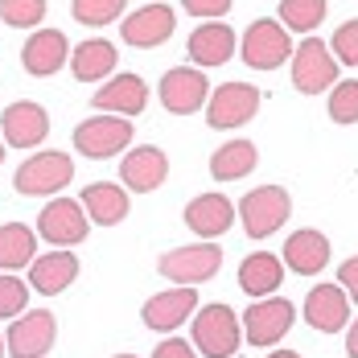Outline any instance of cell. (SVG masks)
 <instances>
[{
  "mask_svg": "<svg viewBox=\"0 0 358 358\" xmlns=\"http://www.w3.org/2000/svg\"><path fill=\"white\" fill-rule=\"evenodd\" d=\"M329 120L334 124H358V78H342L329 87Z\"/></svg>",
  "mask_w": 358,
  "mask_h": 358,
  "instance_id": "31",
  "label": "cell"
},
{
  "mask_svg": "<svg viewBox=\"0 0 358 358\" xmlns=\"http://www.w3.org/2000/svg\"><path fill=\"white\" fill-rule=\"evenodd\" d=\"M178 29V17H173V8L169 4H144L136 13H128L124 17V41L128 45H136V50H157L161 41H169Z\"/></svg>",
  "mask_w": 358,
  "mask_h": 358,
  "instance_id": "15",
  "label": "cell"
},
{
  "mask_svg": "<svg viewBox=\"0 0 358 358\" xmlns=\"http://www.w3.org/2000/svg\"><path fill=\"white\" fill-rule=\"evenodd\" d=\"M0 161H4V141H0Z\"/></svg>",
  "mask_w": 358,
  "mask_h": 358,
  "instance_id": "40",
  "label": "cell"
},
{
  "mask_svg": "<svg viewBox=\"0 0 358 358\" xmlns=\"http://www.w3.org/2000/svg\"><path fill=\"white\" fill-rule=\"evenodd\" d=\"M194 346L206 358H235L239 342H243V329H239V317L231 305H202L198 317H194Z\"/></svg>",
  "mask_w": 358,
  "mask_h": 358,
  "instance_id": "1",
  "label": "cell"
},
{
  "mask_svg": "<svg viewBox=\"0 0 358 358\" xmlns=\"http://www.w3.org/2000/svg\"><path fill=\"white\" fill-rule=\"evenodd\" d=\"M288 210H292V202H288L285 185H255L251 194H243L235 215L243 218V231L251 239H268L288 222Z\"/></svg>",
  "mask_w": 358,
  "mask_h": 358,
  "instance_id": "2",
  "label": "cell"
},
{
  "mask_svg": "<svg viewBox=\"0 0 358 358\" xmlns=\"http://www.w3.org/2000/svg\"><path fill=\"white\" fill-rule=\"evenodd\" d=\"M71 17L78 25L103 29V25L124 17V0H71Z\"/></svg>",
  "mask_w": 358,
  "mask_h": 358,
  "instance_id": "30",
  "label": "cell"
},
{
  "mask_svg": "<svg viewBox=\"0 0 358 358\" xmlns=\"http://www.w3.org/2000/svg\"><path fill=\"white\" fill-rule=\"evenodd\" d=\"M255 111H259V91L251 83H222L215 95L206 99V124L218 128V132L243 128Z\"/></svg>",
  "mask_w": 358,
  "mask_h": 358,
  "instance_id": "11",
  "label": "cell"
},
{
  "mask_svg": "<svg viewBox=\"0 0 358 358\" xmlns=\"http://www.w3.org/2000/svg\"><path fill=\"white\" fill-rule=\"evenodd\" d=\"M235 45L239 41L231 34V25L210 21V25H202V29L189 34V62H198V66H222V62H231Z\"/></svg>",
  "mask_w": 358,
  "mask_h": 358,
  "instance_id": "23",
  "label": "cell"
},
{
  "mask_svg": "<svg viewBox=\"0 0 358 358\" xmlns=\"http://www.w3.org/2000/svg\"><path fill=\"white\" fill-rule=\"evenodd\" d=\"M132 144V124L124 120V115H103V111H95V115H87L78 128H74V148L83 152V157H91V161H108L115 152H124Z\"/></svg>",
  "mask_w": 358,
  "mask_h": 358,
  "instance_id": "4",
  "label": "cell"
},
{
  "mask_svg": "<svg viewBox=\"0 0 358 358\" xmlns=\"http://www.w3.org/2000/svg\"><path fill=\"white\" fill-rule=\"evenodd\" d=\"M83 210L99 227H120L128 218V194L120 185H111V181H91L83 189Z\"/></svg>",
  "mask_w": 358,
  "mask_h": 358,
  "instance_id": "25",
  "label": "cell"
},
{
  "mask_svg": "<svg viewBox=\"0 0 358 358\" xmlns=\"http://www.w3.org/2000/svg\"><path fill=\"white\" fill-rule=\"evenodd\" d=\"M0 355H4V338H0Z\"/></svg>",
  "mask_w": 358,
  "mask_h": 358,
  "instance_id": "42",
  "label": "cell"
},
{
  "mask_svg": "<svg viewBox=\"0 0 358 358\" xmlns=\"http://www.w3.org/2000/svg\"><path fill=\"white\" fill-rule=\"evenodd\" d=\"M91 108L103 111V115H124V120H132V115H141L148 108V87H144L141 74H111L108 83L91 95Z\"/></svg>",
  "mask_w": 358,
  "mask_h": 358,
  "instance_id": "13",
  "label": "cell"
},
{
  "mask_svg": "<svg viewBox=\"0 0 358 358\" xmlns=\"http://www.w3.org/2000/svg\"><path fill=\"white\" fill-rule=\"evenodd\" d=\"M45 17V0H0V21L13 29H34Z\"/></svg>",
  "mask_w": 358,
  "mask_h": 358,
  "instance_id": "32",
  "label": "cell"
},
{
  "mask_svg": "<svg viewBox=\"0 0 358 358\" xmlns=\"http://www.w3.org/2000/svg\"><path fill=\"white\" fill-rule=\"evenodd\" d=\"M66 54H71V45H66V34L62 29H37L21 45V66L34 74V78H50V74H58L66 66Z\"/></svg>",
  "mask_w": 358,
  "mask_h": 358,
  "instance_id": "18",
  "label": "cell"
},
{
  "mask_svg": "<svg viewBox=\"0 0 358 358\" xmlns=\"http://www.w3.org/2000/svg\"><path fill=\"white\" fill-rule=\"evenodd\" d=\"M54 338H58L54 313H50V309H34V313H21L17 322L8 325L4 350L13 358H45L54 350Z\"/></svg>",
  "mask_w": 358,
  "mask_h": 358,
  "instance_id": "8",
  "label": "cell"
},
{
  "mask_svg": "<svg viewBox=\"0 0 358 358\" xmlns=\"http://www.w3.org/2000/svg\"><path fill=\"white\" fill-rule=\"evenodd\" d=\"M325 21V0H280V25L296 34H313Z\"/></svg>",
  "mask_w": 358,
  "mask_h": 358,
  "instance_id": "29",
  "label": "cell"
},
{
  "mask_svg": "<svg viewBox=\"0 0 358 358\" xmlns=\"http://www.w3.org/2000/svg\"><path fill=\"white\" fill-rule=\"evenodd\" d=\"M87 231H91V218L83 210V202H74V198H54V202L37 215V235H41L45 243H54V248H74V243H83Z\"/></svg>",
  "mask_w": 358,
  "mask_h": 358,
  "instance_id": "9",
  "label": "cell"
},
{
  "mask_svg": "<svg viewBox=\"0 0 358 358\" xmlns=\"http://www.w3.org/2000/svg\"><path fill=\"white\" fill-rule=\"evenodd\" d=\"M338 285H342V292H346L350 301H358V255L338 268Z\"/></svg>",
  "mask_w": 358,
  "mask_h": 358,
  "instance_id": "36",
  "label": "cell"
},
{
  "mask_svg": "<svg viewBox=\"0 0 358 358\" xmlns=\"http://www.w3.org/2000/svg\"><path fill=\"white\" fill-rule=\"evenodd\" d=\"M268 358H301L296 350H276V355H268Z\"/></svg>",
  "mask_w": 358,
  "mask_h": 358,
  "instance_id": "39",
  "label": "cell"
},
{
  "mask_svg": "<svg viewBox=\"0 0 358 358\" xmlns=\"http://www.w3.org/2000/svg\"><path fill=\"white\" fill-rule=\"evenodd\" d=\"M350 317V296L342 292V285H313L305 296V322L322 334H338Z\"/></svg>",
  "mask_w": 358,
  "mask_h": 358,
  "instance_id": "19",
  "label": "cell"
},
{
  "mask_svg": "<svg viewBox=\"0 0 358 358\" xmlns=\"http://www.w3.org/2000/svg\"><path fill=\"white\" fill-rule=\"evenodd\" d=\"M50 136V115L41 103H8L0 115V141L13 148H37Z\"/></svg>",
  "mask_w": 358,
  "mask_h": 358,
  "instance_id": "16",
  "label": "cell"
},
{
  "mask_svg": "<svg viewBox=\"0 0 358 358\" xmlns=\"http://www.w3.org/2000/svg\"><path fill=\"white\" fill-rule=\"evenodd\" d=\"M239 54H243V62H248L251 71H276L280 62L292 58V37H288V29L280 21L259 17V21H251Z\"/></svg>",
  "mask_w": 358,
  "mask_h": 358,
  "instance_id": "6",
  "label": "cell"
},
{
  "mask_svg": "<svg viewBox=\"0 0 358 358\" xmlns=\"http://www.w3.org/2000/svg\"><path fill=\"white\" fill-rule=\"evenodd\" d=\"M292 317H296L292 301H285V296H264V301H255L248 313H243L239 325H243V338H248L251 346H276L288 329H292Z\"/></svg>",
  "mask_w": 358,
  "mask_h": 358,
  "instance_id": "10",
  "label": "cell"
},
{
  "mask_svg": "<svg viewBox=\"0 0 358 358\" xmlns=\"http://www.w3.org/2000/svg\"><path fill=\"white\" fill-rule=\"evenodd\" d=\"M165 178H169V157H165L161 148H152V144L128 148L124 161H120V181H124L132 194H152V189L165 185Z\"/></svg>",
  "mask_w": 358,
  "mask_h": 358,
  "instance_id": "14",
  "label": "cell"
},
{
  "mask_svg": "<svg viewBox=\"0 0 358 358\" xmlns=\"http://www.w3.org/2000/svg\"><path fill=\"white\" fill-rule=\"evenodd\" d=\"M206 99H210V83H206V74L198 71V66H173V71H165V78H161V103H165V111L194 115Z\"/></svg>",
  "mask_w": 358,
  "mask_h": 358,
  "instance_id": "12",
  "label": "cell"
},
{
  "mask_svg": "<svg viewBox=\"0 0 358 358\" xmlns=\"http://www.w3.org/2000/svg\"><path fill=\"white\" fill-rule=\"evenodd\" d=\"M285 264L296 276H317L325 264H329V239L322 231H292L285 239Z\"/></svg>",
  "mask_w": 358,
  "mask_h": 358,
  "instance_id": "22",
  "label": "cell"
},
{
  "mask_svg": "<svg viewBox=\"0 0 358 358\" xmlns=\"http://www.w3.org/2000/svg\"><path fill=\"white\" fill-rule=\"evenodd\" d=\"M346 355H350V358H358V322L350 325V334H346Z\"/></svg>",
  "mask_w": 358,
  "mask_h": 358,
  "instance_id": "38",
  "label": "cell"
},
{
  "mask_svg": "<svg viewBox=\"0 0 358 358\" xmlns=\"http://www.w3.org/2000/svg\"><path fill=\"white\" fill-rule=\"evenodd\" d=\"M37 259V239L25 222H8L0 227V272H17L29 268Z\"/></svg>",
  "mask_w": 358,
  "mask_h": 358,
  "instance_id": "27",
  "label": "cell"
},
{
  "mask_svg": "<svg viewBox=\"0 0 358 358\" xmlns=\"http://www.w3.org/2000/svg\"><path fill=\"white\" fill-rule=\"evenodd\" d=\"M115 62H120V54H115V45H111L108 37H91V41H83V45H74L71 50V71H74L78 83L111 78Z\"/></svg>",
  "mask_w": 358,
  "mask_h": 358,
  "instance_id": "24",
  "label": "cell"
},
{
  "mask_svg": "<svg viewBox=\"0 0 358 358\" xmlns=\"http://www.w3.org/2000/svg\"><path fill=\"white\" fill-rule=\"evenodd\" d=\"M29 305V288L13 272H0V317H21Z\"/></svg>",
  "mask_w": 358,
  "mask_h": 358,
  "instance_id": "34",
  "label": "cell"
},
{
  "mask_svg": "<svg viewBox=\"0 0 358 358\" xmlns=\"http://www.w3.org/2000/svg\"><path fill=\"white\" fill-rule=\"evenodd\" d=\"M74 276H78V259L66 248L50 251V255H37L29 264V285H34V292H45V296L66 292L74 285Z\"/></svg>",
  "mask_w": 358,
  "mask_h": 358,
  "instance_id": "21",
  "label": "cell"
},
{
  "mask_svg": "<svg viewBox=\"0 0 358 358\" xmlns=\"http://www.w3.org/2000/svg\"><path fill=\"white\" fill-rule=\"evenodd\" d=\"M198 309V292L194 288H169V292H157V296H148L141 309V317L148 329H157V334H173L178 325H185V317Z\"/></svg>",
  "mask_w": 358,
  "mask_h": 358,
  "instance_id": "17",
  "label": "cell"
},
{
  "mask_svg": "<svg viewBox=\"0 0 358 358\" xmlns=\"http://www.w3.org/2000/svg\"><path fill=\"white\" fill-rule=\"evenodd\" d=\"M231 4L235 0H181V8L185 13H194V17H222V13H231Z\"/></svg>",
  "mask_w": 358,
  "mask_h": 358,
  "instance_id": "35",
  "label": "cell"
},
{
  "mask_svg": "<svg viewBox=\"0 0 358 358\" xmlns=\"http://www.w3.org/2000/svg\"><path fill=\"white\" fill-rule=\"evenodd\" d=\"M329 50H334V62H338V66H358V17L342 21V25L334 29Z\"/></svg>",
  "mask_w": 358,
  "mask_h": 358,
  "instance_id": "33",
  "label": "cell"
},
{
  "mask_svg": "<svg viewBox=\"0 0 358 358\" xmlns=\"http://www.w3.org/2000/svg\"><path fill=\"white\" fill-rule=\"evenodd\" d=\"M152 358H194V346L181 342V338H165V342L152 350Z\"/></svg>",
  "mask_w": 358,
  "mask_h": 358,
  "instance_id": "37",
  "label": "cell"
},
{
  "mask_svg": "<svg viewBox=\"0 0 358 358\" xmlns=\"http://www.w3.org/2000/svg\"><path fill=\"white\" fill-rule=\"evenodd\" d=\"M285 280V264H280V255H272V251H251L248 259L239 264V288L248 292V296H264V292H276Z\"/></svg>",
  "mask_w": 358,
  "mask_h": 358,
  "instance_id": "26",
  "label": "cell"
},
{
  "mask_svg": "<svg viewBox=\"0 0 358 358\" xmlns=\"http://www.w3.org/2000/svg\"><path fill=\"white\" fill-rule=\"evenodd\" d=\"M222 268V248L218 243H189V248H173L161 255L157 272L165 280H173L178 288H194L202 280H210Z\"/></svg>",
  "mask_w": 358,
  "mask_h": 358,
  "instance_id": "3",
  "label": "cell"
},
{
  "mask_svg": "<svg viewBox=\"0 0 358 358\" xmlns=\"http://www.w3.org/2000/svg\"><path fill=\"white\" fill-rule=\"evenodd\" d=\"M231 222H235V206L222 194H198L185 206V227L198 239H218L222 231H231Z\"/></svg>",
  "mask_w": 358,
  "mask_h": 358,
  "instance_id": "20",
  "label": "cell"
},
{
  "mask_svg": "<svg viewBox=\"0 0 358 358\" xmlns=\"http://www.w3.org/2000/svg\"><path fill=\"white\" fill-rule=\"evenodd\" d=\"M111 358H132V355H111Z\"/></svg>",
  "mask_w": 358,
  "mask_h": 358,
  "instance_id": "41",
  "label": "cell"
},
{
  "mask_svg": "<svg viewBox=\"0 0 358 358\" xmlns=\"http://www.w3.org/2000/svg\"><path fill=\"white\" fill-rule=\"evenodd\" d=\"M338 83V62L329 54L322 37H305L296 45V58H292V87L301 95H322Z\"/></svg>",
  "mask_w": 358,
  "mask_h": 358,
  "instance_id": "7",
  "label": "cell"
},
{
  "mask_svg": "<svg viewBox=\"0 0 358 358\" xmlns=\"http://www.w3.org/2000/svg\"><path fill=\"white\" fill-rule=\"evenodd\" d=\"M255 161H259V152H255L251 141H227L222 148H215V157H210V173H215L218 181H239L255 169Z\"/></svg>",
  "mask_w": 358,
  "mask_h": 358,
  "instance_id": "28",
  "label": "cell"
},
{
  "mask_svg": "<svg viewBox=\"0 0 358 358\" xmlns=\"http://www.w3.org/2000/svg\"><path fill=\"white\" fill-rule=\"evenodd\" d=\"M74 178V161L66 152H34L21 169H17V194H25V198H45V194H58V189H66V181Z\"/></svg>",
  "mask_w": 358,
  "mask_h": 358,
  "instance_id": "5",
  "label": "cell"
}]
</instances>
